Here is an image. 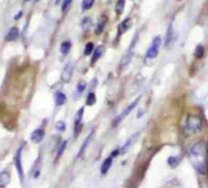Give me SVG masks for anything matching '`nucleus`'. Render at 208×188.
Listing matches in <instances>:
<instances>
[{
  "label": "nucleus",
  "mask_w": 208,
  "mask_h": 188,
  "mask_svg": "<svg viewBox=\"0 0 208 188\" xmlns=\"http://www.w3.org/2000/svg\"><path fill=\"white\" fill-rule=\"evenodd\" d=\"M190 159L196 169L200 174L205 175L208 172V161H207V145L203 142L195 143L190 148Z\"/></svg>",
  "instance_id": "f257e3e1"
},
{
  "label": "nucleus",
  "mask_w": 208,
  "mask_h": 188,
  "mask_svg": "<svg viewBox=\"0 0 208 188\" xmlns=\"http://www.w3.org/2000/svg\"><path fill=\"white\" fill-rule=\"evenodd\" d=\"M203 128V120L202 117L197 114H190L186 117L185 125H184V132L185 134L190 136V134H196L198 132H201Z\"/></svg>",
  "instance_id": "f03ea898"
},
{
  "label": "nucleus",
  "mask_w": 208,
  "mask_h": 188,
  "mask_svg": "<svg viewBox=\"0 0 208 188\" xmlns=\"http://www.w3.org/2000/svg\"><path fill=\"white\" fill-rule=\"evenodd\" d=\"M140 99H141V97H139V98H137L135 101H132V103H131L127 108H125L124 110H123V113H121V114H119V116H116V117H115V120L113 121V126H118V125H120V123L124 121L125 117H126L127 115H130V113H131V111L136 108V105L139 104Z\"/></svg>",
  "instance_id": "7ed1b4c3"
},
{
  "label": "nucleus",
  "mask_w": 208,
  "mask_h": 188,
  "mask_svg": "<svg viewBox=\"0 0 208 188\" xmlns=\"http://www.w3.org/2000/svg\"><path fill=\"white\" fill-rule=\"evenodd\" d=\"M160 44H162V38L158 36L155 37L152 41L151 46L148 48L147 53H146V58L147 59H154L158 55V51H159V48H160Z\"/></svg>",
  "instance_id": "20e7f679"
},
{
  "label": "nucleus",
  "mask_w": 208,
  "mask_h": 188,
  "mask_svg": "<svg viewBox=\"0 0 208 188\" xmlns=\"http://www.w3.org/2000/svg\"><path fill=\"white\" fill-rule=\"evenodd\" d=\"M139 138H140V132H135L127 141H126V143H125L124 145H123V148L120 149V154L121 155H124V154H126L134 145H135V143L139 141Z\"/></svg>",
  "instance_id": "39448f33"
},
{
  "label": "nucleus",
  "mask_w": 208,
  "mask_h": 188,
  "mask_svg": "<svg viewBox=\"0 0 208 188\" xmlns=\"http://www.w3.org/2000/svg\"><path fill=\"white\" fill-rule=\"evenodd\" d=\"M74 67H75V65H74L72 61H70V62H68V64L65 65V67H64V70H63V75H61V80H63L65 83H69L70 81H71L72 73H74Z\"/></svg>",
  "instance_id": "423d86ee"
},
{
  "label": "nucleus",
  "mask_w": 208,
  "mask_h": 188,
  "mask_svg": "<svg viewBox=\"0 0 208 188\" xmlns=\"http://www.w3.org/2000/svg\"><path fill=\"white\" fill-rule=\"evenodd\" d=\"M83 113H84V109L81 108L77 114L75 116V122H74V132H75V137L79 136L80 131H81V127H82V117H83Z\"/></svg>",
  "instance_id": "0eeeda50"
},
{
  "label": "nucleus",
  "mask_w": 208,
  "mask_h": 188,
  "mask_svg": "<svg viewBox=\"0 0 208 188\" xmlns=\"http://www.w3.org/2000/svg\"><path fill=\"white\" fill-rule=\"evenodd\" d=\"M175 38H176V34H175V32H174V27H173V23H170V25H169V27H168V29H166L165 42H164V45H165L166 48H168V46H170L171 44L174 43Z\"/></svg>",
  "instance_id": "6e6552de"
},
{
  "label": "nucleus",
  "mask_w": 208,
  "mask_h": 188,
  "mask_svg": "<svg viewBox=\"0 0 208 188\" xmlns=\"http://www.w3.org/2000/svg\"><path fill=\"white\" fill-rule=\"evenodd\" d=\"M21 154H22V147L16 152V155H15V165H16L17 172L20 176V180L22 181L23 180V170H22V164H21Z\"/></svg>",
  "instance_id": "1a4fd4ad"
},
{
  "label": "nucleus",
  "mask_w": 208,
  "mask_h": 188,
  "mask_svg": "<svg viewBox=\"0 0 208 188\" xmlns=\"http://www.w3.org/2000/svg\"><path fill=\"white\" fill-rule=\"evenodd\" d=\"M93 137H94V128L91 131V133L86 137V139H84V142H83V144L81 145V148H80V152H79V154H77V158H81L83 154H84V152H86V149L88 148V145L91 143V141L93 139Z\"/></svg>",
  "instance_id": "9d476101"
},
{
  "label": "nucleus",
  "mask_w": 208,
  "mask_h": 188,
  "mask_svg": "<svg viewBox=\"0 0 208 188\" xmlns=\"http://www.w3.org/2000/svg\"><path fill=\"white\" fill-rule=\"evenodd\" d=\"M131 26H132V20L131 18H125L123 22H120V25L118 27V37L123 36L126 31L131 28Z\"/></svg>",
  "instance_id": "9b49d317"
},
{
  "label": "nucleus",
  "mask_w": 208,
  "mask_h": 188,
  "mask_svg": "<svg viewBox=\"0 0 208 188\" xmlns=\"http://www.w3.org/2000/svg\"><path fill=\"white\" fill-rule=\"evenodd\" d=\"M104 50H105V48H104L103 45H99L98 48L94 49V51H93V54H92V59H91V65H92V66H94V65H96V62H97L98 60L103 56Z\"/></svg>",
  "instance_id": "f8f14e48"
},
{
  "label": "nucleus",
  "mask_w": 208,
  "mask_h": 188,
  "mask_svg": "<svg viewBox=\"0 0 208 188\" xmlns=\"http://www.w3.org/2000/svg\"><path fill=\"white\" fill-rule=\"evenodd\" d=\"M44 138V130L43 128H37L31 133V141L33 143H41Z\"/></svg>",
  "instance_id": "ddd939ff"
},
{
  "label": "nucleus",
  "mask_w": 208,
  "mask_h": 188,
  "mask_svg": "<svg viewBox=\"0 0 208 188\" xmlns=\"http://www.w3.org/2000/svg\"><path fill=\"white\" fill-rule=\"evenodd\" d=\"M18 36H20L18 28H17V27H11V28L9 29V32H8L6 37H5V39H6V42H14V41H16V39L18 38Z\"/></svg>",
  "instance_id": "4468645a"
},
{
  "label": "nucleus",
  "mask_w": 208,
  "mask_h": 188,
  "mask_svg": "<svg viewBox=\"0 0 208 188\" xmlns=\"http://www.w3.org/2000/svg\"><path fill=\"white\" fill-rule=\"evenodd\" d=\"M134 46V45H132ZM132 46L130 48V50H127V53L124 55V58H123V60H121V66H120V69L121 70H125L129 65H130V62H131V59H132Z\"/></svg>",
  "instance_id": "2eb2a0df"
},
{
  "label": "nucleus",
  "mask_w": 208,
  "mask_h": 188,
  "mask_svg": "<svg viewBox=\"0 0 208 188\" xmlns=\"http://www.w3.org/2000/svg\"><path fill=\"white\" fill-rule=\"evenodd\" d=\"M111 165H113V157H108L107 159L103 161V164H102V166H100V174L102 175H105L108 171H109V169L111 167Z\"/></svg>",
  "instance_id": "dca6fc26"
},
{
  "label": "nucleus",
  "mask_w": 208,
  "mask_h": 188,
  "mask_svg": "<svg viewBox=\"0 0 208 188\" xmlns=\"http://www.w3.org/2000/svg\"><path fill=\"white\" fill-rule=\"evenodd\" d=\"M10 182V174L9 171H1L0 172V187H5Z\"/></svg>",
  "instance_id": "f3484780"
},
{
  "label": "nucleus",
  "mask_w": 208,
  "mask_h": 188,
  "mask_svg": "<svg viewBox=\"0 0 208 188\" xmlns=\"http://www.w3.org/2000/svg\"><path fill=\"white\" fill-rule=\"evenodd\" d=\"M41 167H42V157L39 155V157H38V159L36 160V164H34L33 170H32V172H33V177H34V178L39 177V174H41Z\"/></svg>",
  "instance_id": "a211bd4d"
},
{
  "label": "nucleus",
  "mask_w": 208,
  "mask_h": 188,
  "mask_svg": "<svg viewBox=\"0 0 208 188\" xmlns=\"http://www.w3.org/2000/svg\"><path fill=\"white\" fill-rule=\"evenodd\" d=\"M107 21H108V17L103 15V16L100 17V20L98 21V23H97V27H96V34H99V33H102V32H103L104 26L107 25Z\"/></svg>",
  "instance_id": "6ab92c4d"
},
{
  "label": "nucleus",
  "mask_w": 208,
  "mask_h": 188,
  "mask_svg": "<svg viewBox=\"0 0 208 188\" xmlns=\"http://www.w3.org/2000/svg\"><path fill=\"white\" fill-rule=\"evenodd\" d=\"M65 101H66V95L64 94V93H61V92H56L55 93V104L58 106H61V105H64L65 104Z\"/></svg>",
  "instance_id": "aec40b11"
},
{
  "label": "nucleus",
  "mask_w": 208,
  "mask_h": 188,
  "mask_svg": "<svg viewBox=\"0 0 208 188\" xmlns=\"http://www.w3.org/2000/svg\"><path fill=\"white\" fill-rule=\"evenodd\" d=\"M70 49H71V42L66 41V42H63L60 45V51L63 55H68L70 53Z\"/></svg>",
  "instance_id": "412c9836"
},
{
  "label": "nucleus",
  "mask_w": 208,
  "mask_h": 188,
  "mask_svg": "<svg viewBox=\"0 0 208 188\" xmlns=\"http://www.w3.org/2000/svg\"><path fill=\"white\" fill-rule=\"evenodd\" d=\"M93 51H94V44L92 43V42H88V43L86 44V46H84L83 55L84 56H89V55L93 54Z\"/></svg>",
  "instance_id": "4be33fe9"
},
{
  "label": "nucleus",
  "mask_w": 208,
  "mask_h": 188,
  "mask_svg": "<svg viewBox=\"0 0 208 188\" xmlns=\"http://www.w3.org/2000/svg\"><path fill=\"white\" fill-rule=\"evenodd\" d=\"M97 101V98H96V94L93 92H89L88 95H87V99H86V105L87 106H93Z\"/></svg>",
  "instance_id": "5701e85b"
},
{
  "label": "nucleus",
  "mask_w": 208,
  "mask_h": 188,
  "mask_svg": "<svg viewBox=\"0 0 208 188\" xmlns=\"http://www.w3.org/2000/svg\"><path fill=\"white\" fill-rule=\"evenodd\" d=\"M124 9H125V0H118L116 1V5H115V12L116 15H121L124 12Z\"/></svg>",
  "instance_id": "b1692460"
},
{
  "label": "nucleus",
  "mask_w": 208,
  "mask_h": 188,
  "mask_svg": "<svg viewBox=\"0 0 208 188\" xmlns=\"http://www.w3.org/2000/svg\"><path fill=\"white\" fill-rule=\"evenodd\" d=\"M179 161H180V159H179V158H176V157H169L168 160H166L168 165H169L171 169H175V167L179 165Z\"/></svg>",
  "instance_id": "393cba45"
},
{
  "label": "nucleus",
  "mask_w": 208,
  "mask_h": 188,
  "mask_svg": "<svg viewBox=\"0 0 208 188\" xmlns=\"http://www.w3.org/2000/svg\"><path fill=\"white\" fill-rule=\"evenodd\" d=\"M66 145H68V142H66V141H63V142H61V144H60L59 149H58V153H56L55 160H59V158L64 154V152H65V149H66Z\"/></svg>",
  "instance_id": "a878e982"
},
{
  "label": "nucleus",
  "mask_w": 208,
  "mask_h": 188,
  "mask_svg": "<svg viewBox=\"0 0 208 188\" xmlns=\"http://www.w3.org/2000/svg\"><path fill=\"white\" fill-rule=\"evenodd\" d=\"M194 55L197 59H201L203 55H205V48H203V45H201V44H200V45H197V46H196Z\"/></svg>",
  "instance_id": "bb28decb"
},
{
  "label": "nucleus",
  "mask_w": 208,
  "mask_h": 188,
  "mask_svg": "<svg viewBox=\"0 0 208 188\" xmlns=\"http://www.w3.org/2000/svg\"><path fill=\"white\" fill-rule=\"evenodd\" d=\"M84 88H86V82H84V81H80V82L77 83V87H76V97H75V98H79V95L82 94Z\"/></svg>",
  "instance_id": "cd10ccee"
},
{
  "label": "nucleus",
  "mask_w": 208,
  "mask_h": 188,
  "mask_svg": "<svg viewBox=\"0 0 208 188\" xmlns=\"http://www.w3.org/2000/svg\"><path fill=\"white\" fill-rule=\"evenodd\" d=\"M81 26H82L83 31L89 29L91 28V26H92V20H91L89 17H84V18L82 20V22H81Z\"/></svg>",
  "instance_id": "c85d7f7f"
},
{
  "label": "nucleus",
  "mask_w": 208,
  "mask_h": 188,
  "mask_svg": "<svg viewBox=\"0 0 208 188\" xmlns=\"http://www.w3.org/2000/svg\"><path fill=\"white\" fill-rule=\"evenodd\" d=\"M94 1H96V0H82V10L83 11L89 10V9L93 6Z\"/></svg>",
  "instance_id": "c756f323"
},
{
  "label": "nucleus",
  "mask_w": 208,
  "mask_h": 188,
  "mask_svg": "<svg viewBox=\"0 0 208 188\" xmlns=\"http://www.w3.org/2000/svg\"><path fill=\"white\" fill-rule=\"evenodd\" d=\"M55 128L56 131H59V132H64V131L66 130V125H65L64 121H58L55 125Z\"/></svg>",
  "instance_id": "7c9ffc66"
},
{
  "label": "nucleus",
  "mask_w": 208,
  "mask_h": 188,
  "mask_svg": "<svg viewBox=\"0 0 208 188\" xmlns=\"http://www.w3.org/2000/svg\"><path fill=\"white\" fill-rule=\"evenodd\" d=\"M71 2H72V0H64L63 1V5H61V11L63 12H66V10L70 7Z\"/></svg>",
  "instance_id": "2f4dec72"
},
{
  "label": "nucleus",
  "mask_w": 208,
  "mask_h": 188,
  "mask_svg": "<svg viewBox=\"0 0 208 188\" xmlns=\"http://www.w3.org/2000/svg\"><path fill=\"white\" fill-rule=\"evenodd\" d=\"M21 16H22V11H20L18 14H17V15H16V16H15V20H18V18H20Z\"/></svg>",
  "instance_id": "473e14b6"
},
{
  "label": "nucleus",
  "mask_w": 208,
  "mask_h": 188,
  "mask_svg": "<svg viewBox=\"0 0 208 188\" xmlns=\"http://www.w3.org/2000/svg\"><path fill=\"white\" fill-rule=\"evenodd\" d=\"M60 2V0H55V4H59Z\"/></svg>",
  "instance_id": "72a5a7b5"
},
{
  "label": "nucleus",
  "mask_w": 208,
  "mask_h": 188,
  "mask_svg": "<svg viewBox=\"0 0 208 188\" xmlns=\"http://www.w3.org/2000/svg\"><path fill=\"white\" fill-rule=\"evenodd\" d=\"M27 1H29V0H23V2H27Z\"/></svg>",
  "instance_id": "f704fd0d"
}]
</instances>
